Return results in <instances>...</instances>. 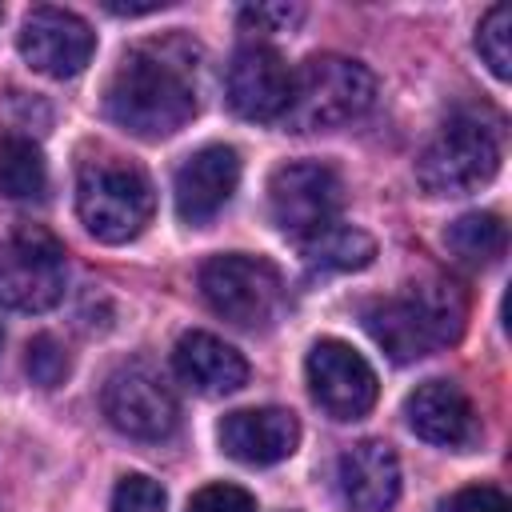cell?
Segmentation results:
<instances>
[{
	"label": "cell",
	"mask_w": 512,
	"mask_h": 512,
	"mask_svg": "<svg viewBox=\"0 0 512 512\" xmlns=\"http://www.w3.org/2000/svg\"><path fill=\"white\" fill-rule=\"evenodd\" d=\"M304 376H308V392L312 400L332 416V420H360L372 412L376 404V372L372 364L344 340L324 336L308 348L304 360Z\"/></svg>",
	"instance_id": "obj_10"
},
{
	"label": "cell",
	"mask_w": 512,
	"mask_h": 512,
	"mask_svg": "<svg viewBox=\"0 0 512 512\" xmlns=\"http://www.w3.org/2000/svg\"><path fill=\"white\" fill-rule=\"evenodd\" d=\"M172 368L200 396H228L248 380V360L212 332H184L172 348Z\"/></svg>",
	"instance_id": "obj_17"
},
{
	"label": "cell",
	"mask_w": 512,
	"mask_h": 512,
	"mask_svg": "<svg viewBox=\"0 0 512 512\" xmlns=\"http://www.w3.org/2000/svg\"><path fill=\"white\" fill-rule=\"evenodd\" d=\"M200 48L180 36H152L132 44L104 92V112L112 124L140 140L176 136L200 112Z\"/></svg>",
	"instance_id": "obj_1"
},
{
	"label": "cell",
	"mask_w": 512,
	"mask_h": 512,
	"mask_svg": "<svg viewBox=\"0 0 512 512\" xmlns=\"http://www.w3.org/2000/svg\"><path fill=\"white\" fill-rule=\"evenodd\" d=\"M200 296L220 320L236 328H264L284 304V280L264 256L224 252L200 264Z\"/></svg>",
	"instance_id": "obj_7"
},
{
	"label": "cell",
	"mask_w": 512,
	"mask_h": 512,
	"mask_svg": "<svg viewBox=\"0 0 512 512\" xmlns=\"http://www.w3.org/2000/svg\"><path fill=\"white\" fill-rule=\"evenodd\" d=\"M340 496L352 512H388L400 496V460L384 440H356L336 464Z\"/></svg>",
	"instance_id": "obj_16"
},
{
	"label": "cell",
	"mask_w": 512,
	"mask_h": 512,
	"mask_svg": "<svg viewBox=\"0 0 512 512\" xmlns=\"http://www.w3.org/2000/svg\"><path fill=\"white\" fill-rule=\"evenodd\" d=\"M404 416L420 440L452 448V452H464L480 440V416H476L468 392L452 380L416 384V392H408V400H404Z\"/></svg>",
	"instance_id": "obj_14"
},
{
	"label": "cell",
	"mask_w": 512,
	"mask_h": 512,
	"mask_svg": "<svg viewBox=\"0 0 512 512\" xmlns=\"http://www.w3.org/2000/svg\"><path fill=\"white\" fill-rule=\"evenodd\" d=\"M300 16H304V8H296V4H248V8H240V28L268 36V32L296 28Z\"/></svg>",
	"instance_id": "obj_25"
},
{
	"label": "cell",
	"mask_w": 512,
	"mask_h": 512,
	"mask_svg": "<svg viewBox=\"0 0 512 512\" xmlns=\"http://www.w3.org/2000/svg\"><path fill=\"white\" fill-rule=\"evenodd\" d=\"M228 108L244 120H284L292 104V68L268 44H244L224 76Z\"/></svg>",
	"instance_id": "obj_12"
},
{
	"label": "cell",
	"mask_w": 512,
	"mask_h": 512,
	"mask_svg": "<svg viewBox=\"0 0 512 512\" xmlns=\"http://www.w3.org/2000/svg\"><path fill=\"white\" fill-rule=\"evenodd\" d=\"M444 244L464 264H496L508 248V228L496 212H464L444 228Z\"/></svg>",
	"instance_id": "obj_20"
},
{
	"label": "cell",
	"mask_w": 512,
	"mask_h": 512,
	"mask_svg": "<svg viewBox=\"0 0 512 512\" xmlns=\"http://www.w3.org/2000/svg\"><path fill=\"white\" fill-rule=\"evenodd\" d=\"M240 184V156L228 144H204L196 148L172 180V196H176V216L192 228L208 224L212 216L224 212V204L232 200Z\"/></svg>",
	"instance_id": "obj_13"
},
{
	"label": "cell",
	"mask_w": 512,
	"mask_h": 512,
	"mask_svg": "<svg viewBox=\"0 0 512 512\" xmlns=\"http://www.w3.org/2000/svg\"><path fill=\"white\" fill-rule=\"evenodd\" d=\"M112 512H168V496L152 476L128 472L112 492Z\"/></svg>",
	"instance_id": "obj_23"
},
{
	"label": "cell",
	"mask_w": 512,
	"mask_h": 512,
	"mask_svg": "<svg viewBox=\"0 0 512 512\" xmlns=\"http://www.w3.org/2000/svg\"><path fill=\"white\" fill-rule=\"evenodd\" d=\"M76 212L100 244H128L148 228L156 192L140 164L104 152L84 160L76 172Z\"/></svg>",
	"instance_id": "obj_3"
},
{
	"label": "cell",
	"mask_w": 512,
	"mask_h": 512,
	"mask_svg": "<svg viewBox=\"0 0 512 512\" xmlns=\"http://www.w3.org/2000/svg\"><path fill=\"white\" fill-rule=\"evenodd\" d=\"M64 244L32 220H0V304L16 312H48L64 300Z\"/></svg>",
	"instance_id": "obj_6"
},
{
	"label": "cell",
	"mask_w": 512,
	"mask_h": 512,
	"mask_svg": "<svg viewBox=\"0 0 512 512\" xmlns=\"http://www.w3.org/2000/svg\"><path fill=\"white\" fill-rule=\"evenodd\" d=\"M300 252H304V264L312 272H356V268L372 264L376 240L364 228H352V224L336 220L332 228H324L312 240H304Z\"/></svg>",
	"instance_id": "obj_18"
},
{
	"label": "cell",
	"mask_w": 512,
	"mask_h": 512,
	"mask_svg": "<svg viewBox=\"0 0 512 512\" xmlns=\"http://www.w3.org/2000/svg\"><path fill=\"white\" fill-rule=\"evenodd\" d=\"M500 172V132L496 124L456 112L436 128V136L416 156V184L428 196H464L484 188Z\"/></svg>",
	"instance_id": "obj_5"
},
{
	"label": "cell",
	"mask_w": 512,
	"mask_h": 512,
	"mask_svg": "<svg viewBox=\"0 0 512 512\" xmlns=\"http://www.w3.org/2000/svg\"><path fill=\"white\" fill-rule=\"evenodd\" d=\"M376 104V76L348 56L320 52L292 72V104L284 112V124L292 132H316V128H340L356 116H364Z\"/></svg>",
	"instance_id": "obj_4"
},
{
	"label": "cell",
	"mask_w": 512,
	"mask_h": 512,
	"mask_svg": "<svg viewBox=\"0 0 512 512\" xmlns=\"http://www.w3.org/2000/svg\"><path fill=\"white\" fill-rule=\"evenodd\" d=\"M476 52L496 80L512 76V8L508 4H492L484 12V20L476 28Z\"/></svg>",
	"instance_id": "obj_21"
},
{
	"label": "cell",
	"mask_w": 512,
	"mask_h": 512,
	"mask_svg": "<svg viewBox=\"0 0 512 512\" xmlns=\"http://www.w3.org/2000/svg\"><path fill=\"white\" fill-rule=\"evenodd\" d=\"M344 204V188L336 168L320 164V160H292L280 164L268 180V212L276 220V228L304 244L316 232L332 228Z\"/></svg>",
	"instance_id": "obj_8"
},
{
	"label": "cell",
	"mask_w": 512,
	"mask_h": 512,
	"mask_svg": "<svg viewBox=\"0 0 512 512\" xmlns=\"http://www.w3.org/2000/svg\"><path fill=\"white\" fill-rule=\"evenodd\" d=\"M16 48L28 60V68H36L40 76L72 80V76H80L88 68V60L96 52V32L76 12L40 4V8H32L24 16Z\"/></svg>",
	"instance_id": "obj_11"
},
{
	"label": "cell",
	"mask_w": 512,
	"mask_h": 512,
	"mask_svg": "<svg viewBox=\"0 0 512 512\" xmlns=\"http://www.w3.org/2000/svg\"><path fill=\"white\" fill-rule=\"evenodd\" d=\"M100 408H104L108 424L132 440H164L180 424V404H176L168 380L144 360L120 364L104 380Z\"/></svg>",
	"instance_id": "obj_9"
},
{
	"label": "cell",
	"mask_w": 512,
	"mask_h": 512,
	"mask_svg": "<svg viewBox=\"0 0 512 512\" xmlns=\"http://www.w3.org/2000/svg\"><path fill=\"white\" fill-rule=\"evenodd\" d=\"M440 512H512L508 496L492 484H468L440 500Z\"/></svg>",
	"instance_id": "obj_26"
},
{
	"label": "cell",
	"mask_w": 512,
	"mask_h": 512,
	"mask_svg": "<svg viewBox=\"0 0 512 512\" xmlns=\"http://www.w3.org/2000/svg\"><path fill=\"white\" fill-rule=\"evenodd\" d=\"M188 512H256V500L240 484H204L188 500Z\"/></svg>",
	"instance_id": "obj_24"
},
{
	"label": "cell",
	"mask_w": 512,
	"mask_h": 512,
	"mask_svg": "<svg viewBox=\"0 0 512 512\" xmlns=\"http://www.w3.org/2000/svg\"><path fill=\"white\" fill-rule=\"evenodd\" d=\"M300 444V420L288 408H236L220 420V448L252 468L280 464Z\"/></svg>",
	"instance_id": "obj_15"
},
{
	"label": "cell",
	"mask_w": 512,
	"mask_h": 512,
	"mask_svg": "<svg viewBox=\"0 0 512 512\" xmlns=\"http://www.w3.org/2000/svg\"><path fill=\"white\" fill-rule=\"evenodd\" d=\"M0 348H4V328H0Z\"/></svg>",
	"instance_id": "obj_27"
},
{
	"label": "cell",
	"mask_w": 512,
	"mask_h": 512,
	"mask_svg": "<svg viewBox=\"0 0 512 512\" xmlns=\"http://www.w3.org/2000/svg\"><path fill=\"white\" fill-rule=\"evenodd\" d=\"M0 192L8 200H44L48 192V164L36 140L8 132L0 140Z\"/></svg>",
	"instance_id": "obj_19"
},
{
	"label": "cell",
	"mask_w": 512,
	"mask_h": 512,
	"mask_svg": "<svg viewBox=\"0 0 512 512\" xmlns=\"http://www.w3.org/2000/svg\"><path fill=\"white\" fill-rule=\"evenodd\" d=\"M24 368H28L32 384H40V388H56V384H64L68 372H72V356H68V348H64L56 336L40 332V336L28 340Z\"/></svg>",
	"instance_id": "obj_22"
},
{
	"label": "cell",
	"mask_w": 512,
	"mask_h": 512,
	"mask_svg": "<svg viewBox=\"0 0 512 512\" xmlns=\"http://www.w3.org/2000/svg\"><path fill=\"white\" fill-rule=\"evenodd\" d=\"M464 316V292L444 276H424L400 296H380L364 304V328L396 364H412L444 344H456L464 332Z\"/></svg>",
	"instance_id": "obj_2"
}]
</instances>
